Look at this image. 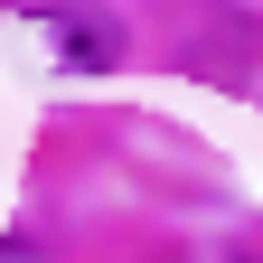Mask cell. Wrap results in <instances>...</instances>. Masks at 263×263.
<instances>
[{"label": "cell", "instance_id": "6da1fadb", "mask_svg": "<svg viewBox=\"0 0 263 263\" xmlns=\"http://www.w3.org/2000/svg\"><path fill=\"white\" fill-rule=\"evenodd\" d=\"M47 38L66 47V66H113V47H122L104 19H76V10H47Z\"/></svg>", "mask_w": 263, "mask_h": 263}]
</instances>
